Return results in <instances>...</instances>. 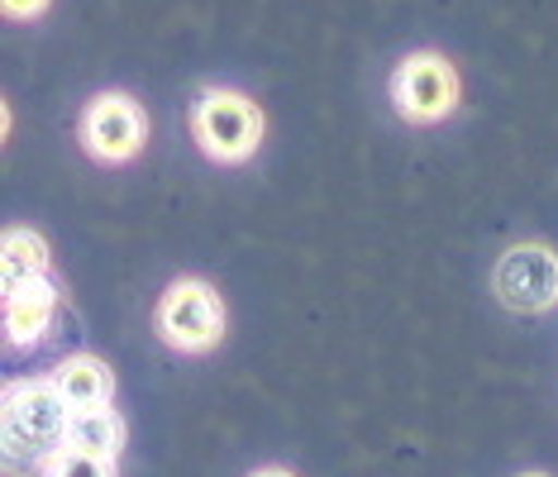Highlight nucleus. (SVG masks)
Returning <instances> with one entry per match:
<instances>
[{"label":"nucleus","instance_id":"obj_13","mask_svg":"<svg viewBox=\"0 0 558 477\" xmlns=\"http://www.w3.org/2000/svg\"><path fill=\"white\" fill-rule=\"evenodd\" d=\"M253 477H291V473H282V468H263V473H253Z\"/></svg>","mask_w":558,"mask_h":477},{"label":"nucleus","instance_id":"obj_11","mask_svg":"<svg viewBox=\"0 0 558 477\" xmlns=\"http://www.w3.org/2000/svg\"><path fill=\"white\" fill-rule=\"evenodd\" d=\"M44 477H116V463L77 454V449H58V454L44 463Z\"/></svg>","mask_w":558,"mask_h":477},{"label":"nucleus","instance_id":"obj_6","mask_svg":"<svg viewBox=\"0 0 558 477\" xmlns=\"http://www.w3.org/2000/svg\"><path fill=\"white\" fill-rule=\"evenodd\" d=\"M144 115L130 96L110 91V96H96L82 115V144L92 148V158L100 162H124L144 148Z\"/></svg>","mask_w":558,"mask_h":477},{"label":"nucleus","instance_id":"obj_10","mask_svg":"<svg viewBox=\"0 0 558 477\" xmlns=\"http://www.w3.org/2000/svg\"><path fill=\"white\" fill-rule=\"evenodd\" d=\"M0 278H5V292L48 278V244L34 230H5V244H0Z\"/></svg>","mask_w":558,"mask_h":477},{"label":"nucleus","instance_id":"obj_2","mask_svg":"<svg viewBox=\"0 0 558 477\" xmlns=\"http://www.w3.org/2000/svg\"><path fill=\"white\" fill-rule=\"evenodd\" d=\"M192 130L201 148L220 162H244L263 139V115L239 91H206L192 110Z\"/></svg>","mask_w":558,"mask_h":477},{"label":"nucleus","instance_id":"obj_8","mask_svg":"<svg viewBox=\"0 0 558 477\" xmlns=\"http://www.w3.org/2000/svg\"><path fill=\"white\" fill-rule=\"evenodd\" d=\"M58 392L68 396L72 411H96V406H110V392H116V378L110 368L92 354H77V358H62L58 372H53Z\"/></svg>","mask_w":558,"mask_h":477},{"label":"nucleus","instance_id":"obj_14","mask_svg":"<svg viewBox=\"0 0 558 477\" xmlns=\"http://www.w3.org/2000/svg\"><path fill=\"white\" fill-rule=\"evenodd\" d=\"M520 477H544V473H520Z\"/></svg>","mask_w":558,"mask_h":477},{"label":"nucleus","instance_id":"obj_1","mask_svg":"<svg viewBox=\"0 0 558 477\" xmlns=\"http://www.w3.org/2000/svg\"><path fill=\"white\" fill-rule=\"evenodd\" d=\"M72 406L58 392L53 378L10 382L5 387V458L15 463H48L58 449H68Z\"/></svg>","mask_w":558,"mask_h":477},{"label":"nucleus","instance_id":"obj_5","mask_svg":"<svg viewBox=\"0 0 558 477\" xmlns=\"http://www.w3.org/2000/svg\"><path fill=\"white\" fill-rule=\"evenodd\" d=\"M492 282L511 310H549L558 301V254L544 244H515L501 254Z\"/></svg>","mask_w":558,"mask_h":477},{"label":"nucleus","instance_id":"obj_9","mask_svg":"<svg viewBox=\"0 0 558 477\" xmlns=\"http://www.w3.org/2000/svg\"><path fill=\"white\" fill-rule=\"evenodd\" d=\"M68 449L77 454H92V458H120L124 449V420L116 406H96V411H72V425H68Z\"/></svg>","mask_w":558,"mask_h":477},{"label":"nucleus","instance_id":"obj_12","mask_svg":"<svg viewBox=\"0 0 558 477\" xmlns=\"http://www.w3.org/2000/svg\"><path fill=\"white\" fill-rule=\"evenodd\" d=\"M44 10H48V0H5V15H15V20H34Z\"/></svg>","mask_w":558,"mask_h":477},{"label":"nucleus","instance_id":"obj_4","mask_svg":"<svg viewBox=\"0 0 558 477\" xmlns=\"http://www.w3.org/2000/svg\"><path fill=\"white\" fill-rule=\"evenodd\" d=\"M391 96H397V110L415 124H435L444 120L453 106H459V72L449 68L439 53H415L405 58L391 77Z\"/></svg>","mask_w":558,"mask_h":477},{"label":"nucleus","instance_id":"obj_7","mask_svg":"<svg viewBox=\"0 0 558 477\" xmlns=\"http://www.w3.org/2000/svg\"><path fill=\"white\" fill-rule=\"evenodd\" d=\"M58 316V282L39 278V282H24L15 292H5V339L10 344H39L44 330Z\"/></svg>","mask_w":558,"mask_h":477},{"label":"nucleus","instance_id":"obj_3","mask_svg":"<svg viewBox=\"0 0 558 477\" xmlns=\"http://www.w3.org/2000/svg\"><path fill=\"white\" fill-rule=\"evenodd\" d=\"M158 334L182 354H206L225 334V306L206 282H172L158 301Z\"/></svg>","mask_w":558,"mask_h":477}]
</instances>
